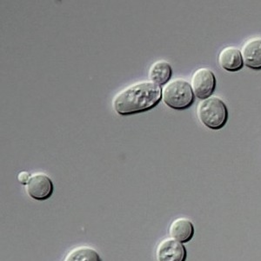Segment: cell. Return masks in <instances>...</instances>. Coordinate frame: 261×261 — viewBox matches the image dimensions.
Here are the masks:
<instances>
[{"label":"cell","mask_w":261,"mask_h":261,"mask_svg":"<svg viewBox=\"0 0 261 261\" xmlns=\"http://www.w3.org/2000/svg\"><path fill=\"white\" fill-rule=\"evenodd\" d=\"M162 98L161 86L151 81L136 82L116 94L113 107L119 115L144 113L156 107Z\"/></svg>","instance_id":"obj_1"},{"label":"cell","mask_w":261,"mask_h":261,"mask_svg":"<svg viewBox=\"0 0 261 261\" xmlns=\"http://www.w3.org/2000/svg\"><path fill=\"white\" fill-rule=\"evenodd\" d=\"M199 121L206 127L219 130L224 127L228 119L226 106L220 98L211 96L199 102L197 107Z\"/></svg>","instance_id":"obj_2"},{"label":"cell","mask_w":261,"mask_h":261,"mask_svg":"<svg viewBox=\"0 0 261 261\" xmlns=\"http://www.w3.org/2000/svg\"><path fill=\"white\" fill-rule=\"evenodd\" d=\"M162 99L167 107L172 109L184 110L193 105L194 94L189 82L178 77L164 86Z\"/></svg>","instance_id":"obj_3"},{"label":"cell","mask_w":261,"mask_h":261,"mask_svg":"<svg viewBox=\"0 0 261 261\" xmlns=\"http://www.w3.org/2000/svg\"><path fill=\"white\" fill-rule=\"evenodd\" d=\"M191 86L193 94L204 100L211 97L216 87V77L212 70L206 67L197 69L191 79Z\"/></svg>","instance_id":"obj_4"},{"label":"cell","mask_w":261,"mask_h":261,"mask_svg":"<svg viewBox=\"0 0 261 261\" xmlns=\"http://www.w3.org/2000/svg\"><path fill=\"white\" fill-rule=\"evenodd\" d=\"M25 192L35 200H45L54 193L53 181L44 172H35L25 186Z\"/></svg>","instance_id":"obj_5"},{"label":"cell","mask_w":261,"mask_h":261,"mask_svg":"<svg viewBox=\"0 0 261 261\" xmlns=\"http://www.w3.org/2000/svg\"><path fill=\"white\" fill-rule=\"evenodd\" d=\"M156 258L158 261H186L187 250L179 241L166 238L158 245Z\"/></svg>","instance_id":"obj_6"},{"label":"cell","mask_w":261,"mask_h":261,"mask_svg":"<svg viewBox=\"0 0 261 261\" xmlns=\"http://www.w3.org/2000/svg\"><path fill=\"white\" fill-rule=\"evenodd\" d=\"M244 65L254 70H261V38L246 41L241 48Z\"/></svg>","instance_id":"obj_7"},{"label":"cell","mask_w":261,"mask_h":261,"mask_svg":"<svg viewBox=\"0 0 261 261\" xmlns=\"http://www.w3.org/2000/svg\"><path fill=\"white\" fill-rule=\"evenodd\" d=\"M171 238L181 243H187L193 239L194 235V226L192 221L187 218H177L169 226Z\"/></svg>","instance_id":"obj_8"},{"label":"cell","mask_w":261,"mask_h":261,"mask_svg":"<svg viewBox=\"0 0 261 261\" xmlns=\"http://www.w3.org/2000/svg\"><path fill=\"white\" fill-rule=\"evenodd\" d=\"M219 64L226 71H240L244 65L241 50L235 46L224 48L219 55Z\"/></svg>","instance_id":"obj_9"},{"label":"cell","mask_w":261,"mask_h":261,"mask_svg":"<svg viewBox=\"0 0 261 261\" xmlns=\"http://www.w3.org/2000/svg\"><path fill=\"white\" fill-rule=\"evenodd\" d=\"M172 70L169 62L166 60H158L149 69L148 76L151 81L159 86H165L172 77Z\"/></svg>","instance_id":"obj_10"},{"label":"cell","mask_w":261,"mask_h":261,"mask_svg":"<svg viewBox=\"0 0 261 261\" xmlns=\"http://www.w3.org/2000/svg\"><path fill=\"white\" fill-rule=\"evenodd\" d=\"M64 261H101V258L94 248L88 246H80L71 249L65 255Z\"/></svg>","instance_id":"obj_11"},{"label":"cell","mask_w":261,"mask_h":261,"mask_svg":"<svg viewBox=\"0 0 261 261\" xmlns=\"http://www.w3.org/2000/svg\"><path fill=\"white\" fill-rule=\"evenodd\" d=\"M31 176H32V174L30 172H27V171H22V172L18 173L17 178H18V182L20 184L27 186L28 181L30 180Z\"/></svg>","instance_id":"obj_12"}]
</instances>
